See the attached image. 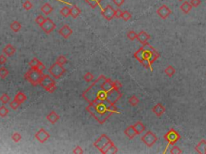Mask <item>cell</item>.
Returning <instances> with one entry per match:
<instances>
[{"instance_id":"cell-23","label":"cell","mask_w":206,"mask_h":154,"mask_svg":"<svg viewBox=\"0 0 206 154\" xmlns=\"http://www.w3.org/2000/svg\"><path fill=\"white\" fill-rule=\"evenodd\" d=\"M81 13H82V11H81L76 5L72 6V7L70 8V15H71L73 19L77 18V17L79 16Z\"/></svg>"},{"instance_id":"cell-15","label":"cell","mask_w":206,"mask_h":154,"mask_svg":"<svg viewBox=\"0 0 206 154\" xmlns=\"http://www.w3.org/2000/svg\"><path fill=\"white\" fill-rule=\"evenodd\" d=\"M150 38H151V36L149 35L146 31H142L138 34L136 39H138L139 43H141L142 44H144V43H147V41H148Z\"/></svg>"},{"instance_id":"cell-28","label":"cell","mask_w":206,"mask_h":154,"mask_svg":"<svg viewBox=\"0 0 206 154\" xmlns=\"http://www.w3.org/2000/svg\"><path fill=\"white\" fill-rule=\"evenodd\" d=\"M85 2L88 3V4L92 7V8H96L97 7H98L101 4V2L103 0H84Z\"/></svg>"},{"instance_id":"cell-42","label":"cell","mask_w":206,"mask_h":154,"mask_svg":"<svg viewBox=\"0 0 206 154\" xmlns=\"http://www.w3.org/2000/svg\"><path fill=\"white\" fill-rule=\"evenodd\" d=\"M34 69L37 70V71L40 72H43V71H44V69H45V65L43 64V63L40 61L38 64L36 65V67H35Z\"/></svg>"},{"instance_id":"cell-44","label":"cell","mask_w":206,"mask_h":154,"mask_svg":"<svg viewBox=\"0 0 206 154\" xmlns=\"http://www.w3.org/2000/svg\"><path fill=\"white\" fill-rule=\"evenodd\" d=\"M23 7H24V8L25 10L29 11V10H31V8H32V4H31V2H30L29 0H26V1L23 3Z\"/></svg>"},{"instance_id":"cell-33","label":"cell","mask_w":206,"mask_h":154,"mask_svg":"<svg viewBox=\"0 0 206 154\" xmlns=\"http://www.w3.org/2000/svg\"><path fill=\"white\" fill-rule=\"evenodd\" d=\"M9 113V110L7 109L5 106H1L0 107V116L1 117H6Z\"/></svg>"},{"instance_id":"cell-45","label":"cell","mask_w":206,"mask_h":154,"mask_svg":"<svg viewBox=\"0 0 206 154\" xmlns=\"http://www.w3.org/2000/svg\"><path fill=\"white\" fill-rule=\"evenodd\" d=\"M45 19H46V18H44V17H43V15H39V16L36 17V19H35V21H36V23L40 26L41 24L43 23V22H44Z\"/></svg>"},{"instance_id":"cell-17","label":"cell","mask_w":206,"mask_h":154,"mask_svg":"<svg viewBox=\"0 0 206 154\" xmlns=\"http://www.w3.org/2000/svg\"><path fill=\"white\" fill-rule=\"evenodd\" d=\"M195 149H196V151H197L198 153H202V154L206 153V140H201L198 143V144H197V146L195 147Z\"/></svg>"},{"instance_id":"cell-14","label":"cell","mask_w":206,"mask_h":154,"mask_svg":"<svg viewBox=\"0 0 206 154\" xmlns=\"http://www.w3.org/2000/svg\"><path fill=\"white\" fill-rule=\"evenodd\" d=\"M59 34L62 36L63 38H68L72 34V30L70 28L69 26L65 25L59 30Z\"/></svg>"},{"instance_id":"cell-21","label":"cell","mask_w":206,"mask_h":154,"mask_svg":"<svg viewBox=\"0 0 206 154\" xmlns=\"http://www.w3.org/2000/svg\"><path fill=\"white\" fill-rule=\"evenodd\" d=\"M180 10H181V11L185 13V14H188V13L190 12V11L192 10V6L191 5L190 2L185 1V2H184V3L180 6Z\"/></svg>"},{"instance_id":"cell-20","label":"cell","mask_w":206,"mask_h":154,"mask_svg":"<svg viewBox=\"0 0 206 154\" xmlns=\"http://www.w3.org/2000/svg\"><path fill=\"white\" fill-rule=\"evenodd\" d=\"M47 120L51 123V124H55L56 121H57L59 119H60V116L58 115L57 113L54 112V111H52L48 116H47Z\"/></svg>"},{"instance_id":"cell-29","label":"cell","mask_w":206,"mask_h":154,"mask_svg":"<svg viewBox=\"0 0 206 154\" xmlns=\"http://www.w3.org/2000/svg\"><path fill=\"white\" fill-rule=\"evenodd\" d=\"M164 72H165V74L167 75L168 76L172 77L173 75H174V74L175 73V69L172 67V66L169 65V66H168V67H166L165 70H164Z\"/></svg>"},{"instance_id":"cell-6","label":"cell","mask_w":206,"mask_h":154,"mask_svg":"<svg viewBox=\"0 0 206 154\" xmlns=\"http://www.w3.org/2000/svg\"><path fill=\"white\" fill-rule=\"evenodd\" d=\"M166 141L168 142V145H174L180 139V134L175 129L171 128L163 137Z\"/></svg>"},{"instance_id":"cell-22","label":"cell","mask_w":206,"mask_h":154,"mask_svg":"<svg viewBox=\"0 0 206 154\" xmlns=\"http://www.w3.org/2000/svg\"><path fill=\"white\" fill-rule=\"evenodd\" d=\"M133 126H134V129H135V132H137V135L141 134L142 132H143L144 131H145V126H144L142 122H140V121L136 122Z\"/></svg>"},{"instance_id":"cell-8","label":"cell","mask_w":206,"mask_h":154,"mask_svg":"<svg viewBox=\"0 0 206 154\" xmlns=\"http://www.w3.org/2000/svg\"><path fill=\"white\" fill-rule=\"evenodd\" d=\"M122 96V92H121L118 89L113 88L107 92V97H106V100L110 101L111 103H114L115 104L116 102H117V101L119 100L120 99H121Z\"/></svg>"},{"instance_id":"cell-50","label":"cell","mask_w":206,"mask_h":154,"mask_svg":"<svg viewBox=\"0 0 206 154\" xmlns=\"http://www.w3.org/2000/svg\"><path fill=\"white\" fill-rule=\"evenodd\" d=\"M122 11L119 9V8L117 10H115V17H116V18H117V19L122 18Z\"/></svg>"},{"instance_id":"cell-38","label":"cell","mask_w":206,"mask_h":154,"mask_svg":"<svg viewBox=\"0 0 206 154\" xmlns=\"http://www.w3.org/2000/svg\"><path fill=\"white\" fill-rule=\"evenodd\" d=\"M84 79L87 83H89V82L93 81L94 79V75L92 74L91 72H87L85 73V75H84Z\"/></svg>"},{"instance_id":"cell-4","label":"cell","mask_w":206,"mask_h":154,"mask_svg":"<svg viewBox=\"0 0 206 154\" xmlns=\"http://www.w3.org/2000/svg\"><path fill=\"white\" fill-rule=\"evenodd\" d=\"M39 84L49 93H53L56 89L55 80L48 75H43Z\"/></svg>"},{"instance_id":"cell-25","label":"cell","mask_w":206,"mask_h":154,"mask_svg":"<svg viewBox=\"0 0 206 154\" xmlns=\"http://www.w3.org/2000/svg\"><path fill=\"white\" fill-rule=\"evenodd\" d=\"M14 100L18 101V102H19L20 103H23L24 101L27 100V96L24 93H23L22 91H19V92L15 95V96H14Z\"/></svg>"},{"instance_id":"cell-3","label":"cell","mask_w":206,"mask_h":154,"mask_svg":"<svg viewBox=\"0 0 206 154\" xmlns=\"http://www.w3.org/2000/svg\"><path fill=\"white\" fill-rule=\"evenodd\" d=\"M43 75V72H40L37 70L34 69V68H31L26 72V74L24 75V78L31 85L36 86V85H38L40 84V81Z\"/></svg>"},{"instance_id":"cell-31","label":"cell","mask_w":206,"mask_h":154,"mask_svg":"<svg viewBox=\"0 0 206 154\" xmlns=\"http://www.w3.org/2000/svg\"><path fill=\"white\" fill-rule=\"evenodd\" d=\"M60 13L64 17H69L70 15V8L69 7H64L60 10Z\"/></svg>"},{"instance_id":"cell-18","label":"cell","mask_w":206,"mask_h":154,"mask_svg":"<svg viewBox=\"0 0 206 154\" xmlns=\"http://www.w3.org/2000/svg\"><path fill=\"white\" fill-rule=\"evenodd\" d=\"M124 133L125 135L130 140L134 138V137L137 135V132H135V129H134V128L133 125H130L129 127H127V128L125 129Z\"/></svg>"},{"instance_id":"cell-13","label":"cell","mask_w":206,"mask_h":154,"mask_svg":"<svg viewBox=\"0 0 206 154\" xmlns=\"http://www.w3.org/2000/svg\"><path fill=\"white\" fill-rule=\"evenodd\" d=\"M109 140H110V138H109L105 134H102L101 137H99L98 139L96 141L94 142V146L95 147V148H97V149L100 151V150L102 149V147L104 146L105 144H106V143H107Z\"/></svg>"},{"instance_id":"cell-41","label":"cell","mask_w":206,"mask_h":154,"mask_svg":"<svg viewBox=\"0 0 206 154\" xmlns=\"http://www.w3.org/2000/svg\"><path fill=\"white\" fill-rule=\"evenodd\" d=\"M39 62H40V60H39L37 58H33V59L29 62L28 65L30 66L31 68H35V67H36V65L39 63Z\"/></svg>"},{"instance_id":"cell-1","label":"cell","mask_w":206,"mask_h":154,"mask_svg":"<svg viewBox=\"0 0 206 154\" xmlns=\"http://www.w3.org/2000/svg\"><path fill=\"white\" fill-rule=\"evenodd\" d=\"M160 55L148 43L143 44L141 48L134 54V57L145 68L152 71L153 63L159 58Z\"/></svg>"},{"instance_id":"cell-26","label":"cell","mask_w":206,"mask_h":154,"mask_svg":"<svg viewBox=\"0 0 206 154\" xmlns=\"http://www.w3.org/2000/svg\"><path fill=\"white\" fill-rule=\"evenodd\" d=\"M114 142H113L112 140H109V141L106 143V144H105V145L102 147V149L100 150V152L103 154L108 153V152H109V150L110 149V148L114 146Z\"/></svg>"},{"instance_id":"cell-39","label":"cell","mask_w":206,"mask_h":154,"mask_svg":"<svg viewBox=\"0 0 206 154\" xmlns=\"http://www.w3.org/2000/svg\"><path fill=\"white\" fill-rule=\"evenodd\" d=\"M10 107L12 108V109H14V110H16L17 108H19V106H20V104L21 103H19V102H18L17 100H15L14 99V100H12L11 102H10Z\"/></svg>"},{"instance_id":"cell-24","label":"cell","mask_w":206,"mask_h":154,"mask_svg":"<svg viewBox=\"0 0 206 154\" xmlns=\"http://www.w3.org/2000/svg\"><path fill=\"white\" fill-rule=\"evenodd\" d=\"M40 10H41V11L43 12V14H46V15H48L49 14H51V12L53 11V7L49 4V3L47 2V3H44V4L41 7Z\"/></svg>"},{"instance_id":"cell-34","label":"cell","mask_w":206,"mask_h":154,"mask_svg":"<svg viewBox=\"0 0 206 154\" xmlns=\"http://www.w3.org/2000/svg\"><path fill=\"white\" fill-rule=\"evenodd\" d=\"M131 14L128 11H122V19L124 20V21H128V20H130V19H131Z\"/></svg>"},{"instance_id":"cell-43","label":"cell","mask_w":206,"mask_h":154,"mask_svg":"<svg viewBox=\"0 0 206 154\" xmlns=\"http://www.w3.org/2000/svg\"><path fill=\"white\" fill-rule=\"evenodd\" d=\"M170 153L172 154H180L182 153V151L179 149V147L177 146H172V149H170Z\"/></svg>"},{"instance_id":"cell-9","label":"cell","mask_w":206,"mask_h":154,"mask_svg":"<svg viewBox=\"0 0 206 154\" xmlns=\"http://www.w3.org/2000/svg\"><path fill=\"white\" fill-rule=\"evenodd\" d=\"M101 14L106 20L110 21L115 17V10L110 5H107L106 7L101 9Z\"/></svg>"},{"instance_id":"cell-49","label":"cell","mask_w":206,"mask_h":154,"mask_svg":"<svg viewBox=\"0 0 206 154\" xmlns=\"http://www.w3.org/2000/svg\"><path fill=\"white\" fill-rule=\"evenodd\" d=\"M113 2L114 3L117 7H121L123 3H124L125 0H113Z\"/></svg>"},{"instance_id":"cell-51","label":"cell","mask_w":206,"mask_h":154,"mask_svg":"<svg viewBox=\"0 0 206 154\" xmlns=\"http://www.w3.org/2000/svg\"><path fill=\"white\" fill-rule=\"evenodd\" d=\"M7 59L5 55H0V64L1 65L4 64L5 63L7 62Z\"/></svg>"},{"instance_id":"cell-30","label":"cell","mask_w":206,"mask_h":154,"mask_svg":"<svg viewBox=\"0 0 206 154\" xmlns=\"http://www.w3.org/2000/svg\"><path fill=\"white\" fill-rule=\"evenodd\" d=\"M128 102L131 106L134 107V106H137L139 103V100L138 99V97L135 96H132L131 97H130V99L128 100Z\"/></svg>"},{"instance_id":"cell-48","label":"cell","mask_w":206,"mask_h":154,"mask_svg":"<svg viewBox=\"0 0 206 154\" xmlns=\"http://www.w3.org/2000/svg\"><path fill=\"white\" fill-rule=\"evenodd\" d=\"M122 87V84H121L118 80H115V81H114V88L118 89V90H119Z\"/></svg>"},{"instance_id":"cell-36","label":"cell","mask_w":206,"mask_h":154,"mask_svg":"<svg viewBox=\"0 0 206 154\" xmlns=\"http://www.w3.org/2000/svg\"><path fill=\"white\" fill-rule=\"evenodd\" d=\"M137 35H138V34L135 33V31H130L127 32V38H129L130 40L133 41L136 39Z\"/></svg>"},{"instance_id":"cell-35","label":"cell","mask_w":206,"mask_h":154,"mask_svg":"<svg viewBox=\"0 0 206 154\" xmlns=\"http://www.w3.org/2000/svg\"><path fill=\"white\" fill-rule=\"evenodd\" d=\"M67 62H68L67 59H66V57L64 56V55H60V56H58L57 59H56V63L60 65L65 64V63H67Z\"/></svg>"},{"instance_id":"cell-16","label":"cell","mask_w":206,"mask_h":154,"mask_svg":"<svg viewBox=\"0 0 206 154\" xmlns=\"http://www.w3.org/2000/svg\"><path fill=\"white\" fill-rule=\"evenodd\" d=\"M152 111L157 116H161L163 113L165 112V108L161 103H157L156 105L154 106Z\"/></svg>"},{"instance_id":"cell-12","label":"cell","mask_w":206,"mask_h":154,"mask_svg":"<svg viewBox=\"0 0 206 154\" xmlns=\"http://www.w3.org/2000/svg\"><path fill=\"white\" fill-rule=\"evenodd\" d=\"M35 137H36V139L39 142H40V143H44L46 140H48L49 139L50 135H49L48 132H46L45 129L40 128V129L39 130L38 132L36 133Z\"/></svg>"},{"instance_id":"cell-37","label":"cell","mask_w":206,"mask_h":154,"mask_svg":"<svg viewBox=\"0 0 206 154\" xmlns=\"http://www.w3.org/2000/svg\"><path fill=\"white\" fill-rule=\"evenodd\" d=\"M10 96L7 95V94L4 93L2 94V96H1V97H0V101L2 102L3 104H6V103H9L10 102Z\"/></svg>"},{"instance_id":"cell-46","label":"cell","mask_w":206,"mask_h":154,"mask_svg":"<svg viewBox=\"0 0 206 154\" xmlns=\"http://www.w3.org/2000/svg\"><path fill=\"white\" fill-rule=\"evenodd\" d=\"M190 3L193 7H197L201 5V0H190Z\"/></svg>"},{"instance_id":"cell-2","label":"cell","mask_w":206,"mask_h":154,"mask_svg":"<svg viewBox=\"0 0 206 154\" xmlns=\"http://www.w3.org/2000/svg\"><path fill=\"white\" fill-rule=\"evenodd\" d=\"M86 111L92 115V116L96 120L98 121L99 124H104L108 118H110L111 115L114 112L110 111L106 107L105 103L101 101H95L89 103V105L86 107Z\"/></svg>"},{"instance_id":"cell-52","label":"cell","mask_w":206,"mask_h":154,"mask_svg":"<svg viewBox=\"0 0 206 154\" xmlns=\"http://www.w3.org/2000/svg\"><path fill=\"white\" fill-rule=\"evenodd\" d=\"M116 152H117V149L115 145L111 147L110 150H109V152H108V153H116Z\"/></svg>"},{"instance_id":"cell-19","label":"cell","mask_w":206,"mask_h":154,"mask_svg":"<svg viewBox=\"0 0 206 154\" xmlns=\"http://www.w3.org/2000/svg\"><path fill=\"white\" fill-rule=\"evenodd\" d=\"M16 51V49L14 46H12L11 44H7L3 49H2V52L4 53L5 55L7 56H11L14 54V52Z\"/></svg>"},{"instance_id":"cell-10","label":"cell","mask_w":206,"mask_h":154,"mask_svg":"<svg viewBox=\"0 0 206 154\" xmlns=\"http://www.w3.org/2000/svg\"><path fill=\"white\" fill-rule=\"evenodd\" d=\"M40 26L46 34H50L52 31H53V30L56 28V26L52 19H50L49 18H46L44 22Z\"/></svg>"},{"instance_id":"cell-32","label":"cell","mask_w":206,"mask_h":154,"mask_svg":"<svg viewBox=\"0 0 206 154\" xmlns=\"http://www.w3.org/2000/svg\"><path fill=\"white\" fill-rule=\"evenodd\" d=\"M9 75V71L4 67H0V77L2 79H5Z\"/></svg>"},{"instance_id":"cell-7","label":"cell","mask_w":206,"mask_h":154,"mask_svg":"<svg viewBox=\"0 0 206 154\" xmlns=\"http://www.w3.org/2000/svg\"><path fill=\"white\" fill-rule=\"evenodd\" d=\"M141 140L143 142L146 146L151 147L156 144V141H157V140H158V137H157V136H156L155 133H153V132H151V131H148V132H146V133L142 137Z\"/></svg>"},{"instance_id":"cell-11","label":"cell","mask_w":206,"mask_h":154,"mask_svg":"<svg viewBox=\"0 0 206 154\" xmlns=\"http://www.w3.org/2000/svg\"><path fill=\"white\" fill-rule=\"evenodd\" d=\"M157 14L161 19H166L171 14H172V11L167 5H162L161 7H159L157 10Z\"/></svg>"},{"instance_id":"cell-40","label":"cell","mask_w":206,"mask_h":154,"mask_svg":"<svg viewBox=\"0 0 206 154\" xmlns=\"http://www.w3.org/2000/svg\"><path fill=\"white\" fill-rule=\"evenodd\" d=\"M11 139L14 140V142H19L22 139V136L20 134H19V132H14V133H13L11 136Z\"/></svg>"},{"instance_id":"cell-27","label":"cell","mask_w":206,"mask_h":154,"mask_svg":"<svg viewBox=\"0 0 206 154\" xmlns=\"http://www.w3.org/2000/svg\"><path fill=\"white\" fill-rule=\"evenodd\" d=\"M10 27H11V29L12 31H14V32H18V31H20L22 26L19 22L14 21V22H12L11 23Z\"/></svg>"},{"instance_id":"cell-53","label":"cell","mask_w":206,"mask_h":154,"mask_svg":"<svg viewBox=\"0 0 206 154\" xmlns=\"http://www.w3.org/2000/svg\"><path fill=\"white\" fill-rule=\"evenodd\" d=\"M179 1H183V0H179Z\"/></svg>"},{"instance_id":"cell-47","label":"cell","mask_w":206,"mask_h":154,"mask_svg":"<svg viewBox=\"0 0 206 154\" xmlns=\"http://www.w3.org/2000/svg\"><path fill=\"white\" fill-rule=\"evenodd\" d=\"M72 152H73L74 154H82L83 152H84V151H83V149H82V147L77 146L74 149H73Z\"/></svg>"},{"instance_id":"cell-5","label":"cell","mask_w":206,"mask_h":154,"mask_svg":"<svg viewBox=\"0 0 206 154\" xmlns=\"http://www.w3.org/2000/svg\"><path fill=\"white\" fill-rule=\"evenodd\" d=\"M49 74L53 75V78L55 79H60V77L62 76L63 75L65 74V67H63V65H60L56 62L53 63L48 69Z\"/></svg>"}]
</instances>
